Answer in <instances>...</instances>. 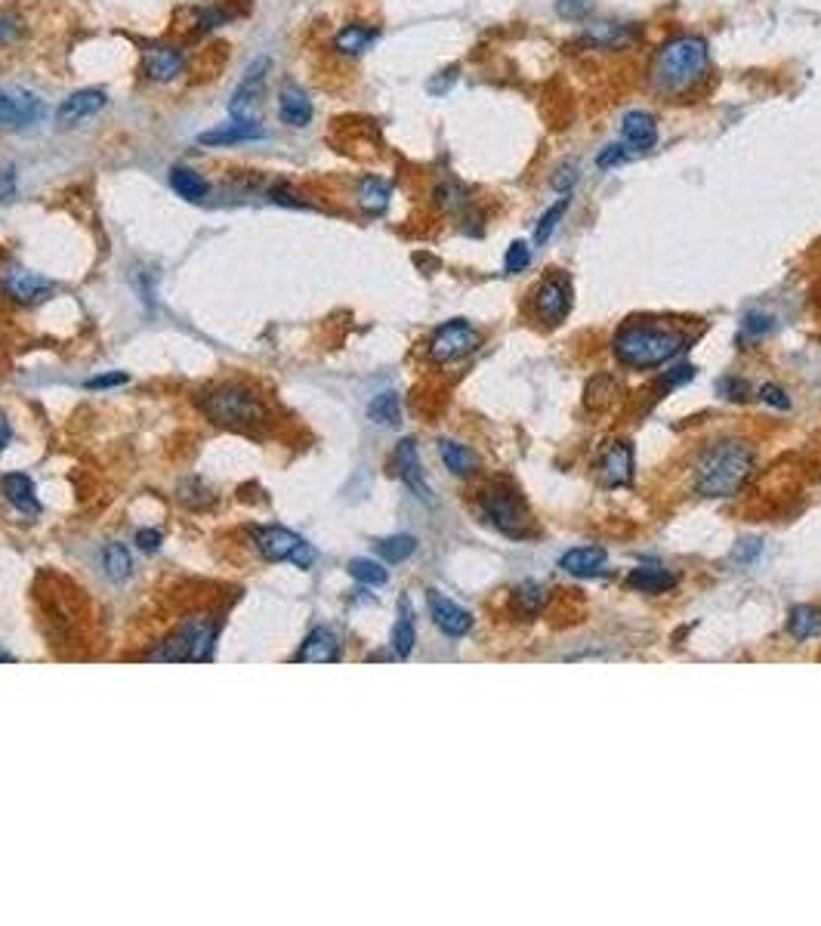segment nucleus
Returning a JSON list of instances; mask_svg holds the SVG:
<instances>
[{
  "mask_svg": "<svg viewBox=\"0 0 821 926\" xmlns=\"http://www.w3.org/2000/svg\"><path fill=\"white\" fill-rule=\"evenodd\" d=\"M414 550H417V541L411 538V534H396V538H386V541L377 544V553L386 562H405Z\"/></svg>",
  "mask_w": 821,
  "mask_h": 926,
  "instance_id": "c9c22d12",
  "label": "nucleus"
},
{
  "mask_svg": "<svg viewBox=\"0 0 821 926\" xmlns=\"http://www.w3.org/2000/svg\"><path fill=\"white\" fill-rule=\"evenodd\" d=\"M571 303H575V284L562 269L544 275L538 288L531 291V309L544 325H562L571 312Z\"/></svg>",
  "mask_w": 821,
  "mask_h": 926,
  "instance_id": "6e6552de",
  "label": "nucleus"
},
{
  "mask_svg": "<svg viewBox=\"0 0 821 926\" xmlns=\"http://www.w3.org/2000/svg\"><path fill=\"white\" fill-rule=\"evenodd\" d=\"M368 417H371L377 426H399V420H402L399 396H396V393H380V396L368 405Z\"/></svg>",
  "mask_w": 821,
  "mask_h": 926,
  "instance_id": "72a5a7b5",
  "label": "nucleus"
},
{
  "mask_svg": "<svg viewBox=\"0 0 821 926\" xmlns=\"http://www.w3.org/2000/svg\"><path fill=\"white\" fill-rule=\"evenodd\" d=\"M183 68H186V56L173 44H152L142 53V71H146V78L152 81H173L183 75Z\"/></svg>",
  "mask_w": 821,
  "mask_h": 926,
  "instance_id": "dca6fc26",
  "label": "nucleus"
},
{
  "mask_svg": "<svg viewBox=\"0 0 821 926\" xmlns=\"http://www.w3.org/2000/svg\"><path fill=\"white\" fill-rule=\"evenodd\" d=\"M575 183H578V164H571V161L562 164V167L556 170V176L550 180V186H553L556 192H562V195H568Z\"/></svg>",
  "mask_w": 821,
  "mask_h": 926,
  "instance_id": "37998d69",
  "label": "nucleus"
},
{
  "mask_svg": "<svg viewBox=\"0 0 821 926\" xmlns=\"http://www.w3.org/2000/svg\"><path fill=\"white\" fill-rule=\"evenodd\" d=\"M788 633L797 639V643H809V639H815L821 633V609H815V605H797V609H791Z\"/></svg>",
  "mask_w": 821,
  "mask_h": 926,
  "instance_id": "cd10ccee",
  "label": "nucleus"
},
{
  "mask_svg": "<svg viewBox=\"0 0 821 926\" xmlns=\"http://www.w3.org/2000/svg\"><path fill=\"white\" fill-rule=\"evenodd\" d=\"M396 473H399V479L420 497V501H426V504H433V488H430V482H426V473H423V463H420V454H417V445H414V439H402L399 445H396Z\"/></svg>",
  "mask_w": 821,
  "mask_h": 926,
  "instance_id": "4468645a",
  "label": "nucleus"
},
{
  "mask_svg": "<svg viewBox=\"0 0 821 926\" xmlns=\"http://www.w3.org/2000/svg\"><path fill=\"white\" fill-rule=\"evenodd\" d=\"M627 584L639 593H667L676 584V575L667 572L661 565H639L630 572Z\"/></svg>",
  "mask_w": 821,
  "mask_h": 926,
  "instance_id": "bb28decb",
  "label": "nucleus"
},
{
  "mask_svg": "<svg viewBox=\"0 0 821 926\" xmlns=\"http://www.w3.org/2000/svg\"><path fill=\"white\" fill-rule=\"evenodd\" d=\"M686 346H689V337L683 331L664 328V325H655V322H630L612 340L615 359L627 368H636V371L661 368L664 362L676 359Z\"/></svg>",
  "mask_w": 821,
  "mask_h": 926,
  "instance_id": "7ed1b4c3",
  "label": "nucleus"
},
{
  "mask_svg": "<svg viewBox=\"0 0 821 926\" xmlns=\"http://www.w3.org/2000/svg\"><path fill=\"white\" fill-rule=\"evenodd\" d=\"M0 661H4V664H13L16 658H13L10 652H4V649H0Z\"/></svg>",
  "mask_w": 821,
  "mask_h": 926,
  "instance_id": "603ef678",
  "label": "nucleus"
},
{
  "mask_svg": "<svg viewBox=\"0 0 821 926\" xmlns=\"http://www.w3.org/2000/svg\"><path fill=\"white\" fill-rule=\"evenodd\" d=\"M10 423H7V417H4V411H0V454H4V448L10 445Z\"/></svg>",
  "mask_w": 821,
  "mask_h": 926,
  "instance_id": "3c124183",
  "label": "nucleus"
},
{
  "mask_svg": "<svg viewBox=\"0 0 821 926\" xmlns=\"http://www.w3.org/2000/svg\"><path fill=\"white\" fill-rule=\"evenodd\" d=\"M251 139H266V130L260 121H232L217 130H207L198 136V146L217 149V146H235V142H251Z\"/></svg>",
  "mask_w": 821,
  "mask_h": 926,
  "instance_id": "aec40b11",
  "label": "nucleus"
},
{
  "mask_svg": "<svg viewBox=\"0 0 821 926\" xmlns=\"http://www.w3.org/2000/svg\"><path fill=\"white\" fill-rule=\"evenodd\" d=\"M161 541H164V534H161L158 528H142V531H136V544H139L142 553H155V550L161 547Z\"/></svg>",
  "mask_w": 821,
  "mask_h": 926,
  "instance_id": "49530a36",
  "label": "nucleus"
},
{
  "mask_svg": "<svg viewBox=\"0 0 821 926\" xmlns=\"http://www.w3.org/2000/svg\"><path fill=\"white\" fill-rule=\"evenodd\" d=\"M0 491L10 501V507H16L22 516H41V504L38 494H34V482L25 473H7L0 479Z\"/></svg>",
  "mask_w": 821,
  "mask_h": 926,
  "instance_id": "b1692460",
  "label": "nucleus"
},
{
  "mask_svg": "<svg viewBox=\"0 0 821 926\" xmlns=\"http://www.w3.org/2000/svg\"><path fill=\"white\" fill-rule=\"evenodd\" d=\"M167 180H170V189L180 195L183 201H204L210 195V183L204 180V176L195 167L176 164V167H170Z\"/></svg>",
  "mask_w": 821,
  "mask_h": 926,
  "instance_id": "a878e982",
  "label": "nucleus"
},
{
  "mask_svg": "<svg viewBox=\"0 0 821 926\" xmlns=\"http://www.w3.org/2000/svg\"><path fill=\"white\" fill-rule=\"evenodd\" d=\"M479 513L482 519L497 528L507 538H516V541H525L534 534V519H531V510L525 507V501L519 497L516 488L497 482L491 488L482 491L479 497Z\"/></svg>",
  "mask_w": 821,
  "mask_h": 926,
  "instance_id": "423d86ee",
  "label": "nucleus"
},
{
  "mask_svg": "<svg viewBox=\"0 0 821 926\" xmlns=\"http://www.w3.org/2000/svg\"><path fill=\"white\" fill-rule=\"evenodd\" d=\"M105 105H109V93L99 90V87H84V90H75L68 99H62V105L56 109V124L62 130L68 127H78L84 124L87 118L99 115Z\"/></svg>",
  "mask_w": 821,
  "mask_h": 926,
  "instance_id": "f8f14e48",
  "label": "nucleus"
},
{
  "mask_svg": "<svg viewBox=\"0 0 821 926\" xmlns=\"http://www.w3.org/2000/svg\"><path fill=\"white\" fill-rule=\"evenodd\" d=\"M482 346V331H476L467 318H451L442 328H436V334L430 337V359L436 365H451V362H460L473 355L476 349Z\"/></svg>",
  "mask_w": 821,
  "mask_h": 926,
  "instance_id": "0eeeda50",
  "label": "nucleus"
},
{
  "mask_svg": "<svg viewBox=\"0 0 821 926\" xmlns=\"http://www.w3.org/2000/svg\"><path fill=\"white\" fill-rule=\"evenodd\" d=\"M198 408L207 414V420L229 426V430H257L269 423V408L257 389L247 383H220L207 389L198 399Z\"/></svg>",
  "mask_w": 821,
  "mask_h": 926,
  "instance_id": "20e7f679",
  "label": "nucleus"
},
{
  "mask_svg": "<svg viewBox=\"0 0 821 926\" xmlns=\"http://www.w3.org/2000/svg\"><path fill=\"white\" fill-rule=\"evenodd\" d=\"M130 377L124 371H115V374H102V377H90L87 380V389H109V386H121L127 383Z\"/></svg>",
  "mask_w": 821,
  "mask_h": 926,
  "instance_id": "de8ad7c7",
  "label": "nucleus"
},
{
  "mask_svg": "<svg viewBox=\"0 0 821 926\" xmlns=\"http://www.w3.org/2000/svg\"><path fill=\"white\" fill-rule=\"evenodd\" d=\"M695 377V368L692 365H676V368H670V371H664L661 377H658V389H680L683 383H689Z\"/></svg>",
  "mask_w": 821,
  "mask_h": 926,
  "instance_id": "a19ab883",
  "label": "nucleus"
},
{
  "mask_svg": "<svg viewBox=\"0 0 821 926\" xmlns=\"http://www.w3.org/2000/svg\"><path fill=\"white\" fill-rule=\"evenodd\" d=\"M627 158H630V155L624 152V146H605V149L599 152L596 164H599V170H612V167L624 164Z\"/></svg>",
  "mask_w": 821,
  "mask_h": 926,
  "instance_id": "a18cd8bd",
  "label": "nucleus"
},
{
  "mask_svg": "<svg viewBox=\"0 0 821 926\" xmlns=\"http://www.w3.org/2000/svg\"><path fill=\"white\" fill-rule=\"evenodd\" d=\"M22 38V19L10 10H0V47H10Z\"/></svg>",
  "mask_w": 821,
  "mask_h": 926,
  "instance_id": "ea45409f",
  "label": "nucleus"
},
{
  "mask_svg": "<svg viewBox=\"0 0 821 926\" xmlns=\"http://www.w3.org/2000/svg\"><path fill=\"white\" fill-rule=\"evenodd\" d=\"M220 636V618L213 615H192L186 618L180 627H176L164 643H158L155 649H149L146 661H158V664H195V661H210L213 658V646H217Z\"/></svg>",
  "mask_w": 821,
  "mask_h": 926,
  "instance_id": "39448f33",
  "label": "nucleus"
},
{
  "mask_svg": "<svg viewBox=\"0 0 821 926\" xmlns=\"http://www.w3.org/2000/svg\"><path fill=\"white\" fill-rule=\"evenodd\" d=\"M0 288H4V294L13 303H22V306L44 303V300H50L56 294L53 281H47L44 275L31 272V269H19V266H13V269H7L4 275H0Z\"/></svg>",
  "mask_w": 821,
  "mask_h": 926,
  "instance_id": "9b49d317",
  "label": "nucleus"
},
{
  "mask_svg": "<svg viewBox=\"0 0 821 926\" xmlns=\"http://www.w3.org/2000/svg\"><path fill=\"white\" fill-rule=\"evenodd\" d=\"M349 575L359 584H365V587H383L389 581V572L380 562H374V559H352L349 562Z\"/></svg>",
  "mask_w": 821,
  "mask_h": 926,
  "instance_id": "f704fd0d",
  "label": "nucleus"
},
{
  "mask_svg": "<svg viewBox=\"0 0 821 926\" xmlns=\"http://www.w3.org/2000/svg\"><path fill=\"white\" fill-rule=\"evenodd\" d=\"M389 198H392L389 183L380 180V176H365V180L359 183V204L371 213V217H377V213H383L389 207Z\"/></svg>",
  "mask_w": 821,
  "mask_h": 926,
  "instance_id": "2f4dec72",
  "label": "nucleus"
},
{
  "mask_svg": "<svg viewBox=\"0 0 821 926\" xmlns=\"http://www.w3.org/2000/svg\"><path fill=\"white\" fill-rule=\"evenodd\" d=\"M720 389H723V393H732L729 399H738V402L747 399V386L738 383V380H732V377H729V380H720Z\"/></svg>",
  "mask_w": 821,
  "mask_h": 926,
  "instance_id": "8fccbe9b",
  "label": "nucleus"
},
{
  "mask_svg": "<svg viewBox=\"0 0 821 926\" xmlns=\"http://www.w3.org/2000/svg\"><path fill=\"white\" fill-rule=\"evenodd\" d=\"M556 13L565 22H584L593 13V0H556Z\"/></svg>",
  "mask_w": 821,
  "mask_h": 926,
  "instance_id": "58836bf2",
  "label": "nucleus"
},
{
  "mask_svg": "<svg viewBox=\"0 0 821 926\" xmlns=\"http://www.w3.org/2000/svg\"><path fill=\"white\" fill-rule=\"evenodd\" d=\"M710 75V50L698 34H676L664 41L649 65V84L664 99H680L698 90Z\"/></svg>",
  "mask_w": 821,
  "mask_h": 926,
  "instance_id": "f257e3e1",
  "label": "nucleus"
},
{
  "mask_svg": "<svg viewBox=\"0 0 821 926\" xmlns=\"http://www.w3.org/2000/svg\"><path fill=\"white\" fill-rule=\"evenodd\" d=\"M757 553H760V541H738V547L732 553V562H751Z\"/></svg>",
  "mask_w": 821,
  "mask_h": 926,
  "instance_id": "09e8293b",
  "label": "nucleus"
},
{
  "mask_svg": "<svg viewBox=\"0 0 821 926\" xmlns=\"http://www.w3.org/2000/svg\"><path fill=\"white\" fill-rule=\"evenodd\" d=\"M269 71H272V59H266V56H260L247 65L241 84L235 87V93L229 99V115L235 121H257V115L263 109V99H266Z\"/></svg>",
  "mask_w": 821,
  "mask_h": 926,
  "instance_id": "9d476101",
  "label": "nucleus"
},
{
  "mask_svg": "<svg viewBox=\"0 0 821 926\" xmlns=\"http://www.w3.org/2000/svg\"><path fill=\"white\" fill-rule=\"evenodd\" d=\"M754 448L744 439H723L710 445L692 470V485L701 497H732L754 473Z\"/></svg>",
  "mask_w": 821,
  "mask_h": 926,
  "instance_id": "f03ea898",
  "label": "nucleus"
},
{
  "mask_svg": "<svg viewBox=\"0 0 821 926\" xmlns=\"http://www.w3.org/2000/svg\"><path fill=\"white\" fill-rule=\"evenodd\" d=\"M621 136L633 152H649L658 142V124L649 112H627L621 118Z\"/></svg>",
  "mask_w": 821,
  "mask_h": 926,
  "instance_id": "4be33fe9",
  "label": "nucleus"
},
{
  "mask_svg": "<svg viewBox=\"0 0 821 926\" xmlns=\"http://www.w3.org/2000/svg\"><path fill=\"white\" fill-rule=\"evenodd\" d=\"M599 482L605 488H624L633 479V448L627 442H609L599 457Z\"/></svg>",
  "mask_w": 821,
  "mask_h": 926,
  "instance_id": "ddd939ff",
  "label": "nucleus"
},
{
  "mask_svg": "<svg viewBox=\"0 0 821 926\" xmlns=\"http://www.w3.org/2000/svg\"><path fill=\"white\" fill-rule=\"evenodd\" d=\"M772 328H775V318L766 315V312H747V315H744V331L751 334V337H763V334H769Z\"/></svg>",
  "mask_w": 821,
  "mask_h": 926,
  "instance_id": "79ce46f5",
  "label": "nucleus"
},
{
  "mask_svg": "<svg viewBox=\"0 0 821 926\" xmlns=\"http://www.w3.org/2000/svg\"><path fill=\"white\" fill-rule=\"evenodd\" d=\"M254 547L263 559L269 562H294L297 568H309L315 559V550L300 538V534L288 531V528H257L254 531Z\"/></svg>",
  "mask_w": 821,
  "mask_h": 926,
  "instance_id": "1a4fd4ad",
  "label": "nucleus"
},
{
  "mask_svg": "<svg viewBox=\"0 0 821 926\" xmlns=\"http://www.w3.org/2000/svg\"><path fill=\"white\" fill-rule=\"evenodd\" d=\"M439 454H442V463H445V467H448L454 476H470V473H476V467H479L476 451H470L467 445H460V442H442V445H439Z\"/></svg>",
  "mask_w": 821,
  "mask_h": 926,
  "instance_id": "c756f323",
  "label": "nucleus"
},
{
  "mask_svg": "<svg viewBox=\"0 0 821 926\" xmlns=\"http://www.w3.org/2000/svg\"><path fill=\"white\" fill-rule=\"evenodd\" d=\"M414 643H417L414 612H411V602L402 596V602H399V624H396V630H392V649H396L399 658H408L414 652Z\"/></svg>",
  "mask_w": 821,
  "mask_h": 926,
  "instance_id": "c85d7f7f",
  "label": "nucleus"
},
{
  "mask_svg": "<svg viewBox=\"0 0 821 926\" xmlns=\"http://www.w3.org/2000/svg\"><path fill=\"white\" fill-rule=\"evenodd\" d=\"M531 266V244L528 241H513L510 247H507V254H504V269H507V275H519V272H525Z\"/></svg>",
  "mask_w": 821,
  "mask_h": 926,
  "instance_id": "4c0bfd02",
  "label": "nucleus"
},
{
  "mask_svg": "<svg viewBox=\"0 0 821 926\" xmlns=\"http://www.w3.org/2000/svg\"><path fill=\"white\" fill-rule=\"evenodd\" d=\"M312 102L297 84H284L278 93V121L288 127H306L312 124Z\"/></svg>",
  "mask_w": 821,
  "mask_h": 926,
  "instance_id": "5701e85b",
  "label": "nucleus"
},
{
  "mask_svg": "<svg viewBox=\"0 0 821 926\" xmlns=\"http://www.w3.org/2000/svg\"><path fill=\"white\" fill-rule=\"evenodd\" d=\"M102 572L112 584H121L130 578L133 572V559H130V550L124 544H109L102 550Z\"/></svg>",
  "mask_w": 821,
  "mask_h": 926,
  "instance_id": "7c9ffc66",
  "label": "nucleus"
},
{
  "mask_svg": "<svg viewBox=\"0 0 821 926\" xmlns=\"http://www.w3.org/2000/svg\"><path fill=\"white\" fill-rule=\"evenodd\" d=\"M609 565V553L602 547H575L559 559V568L575 578H596Z\"/></svg>",
  "mask_w": 821,
  "mask_h": 926,
  "instance_id": "412c9836",
  "label": "nucleus"
},
{
  "mask_svg": "<svg viewBox=\"0 0 821 926\" xmlns=\"http://www.w3.org/2000/svg\"><path fill=\"white\" fill-rule=\"evenodd\" d=\"M426 602H430V615H433V624L445 633V636H467L470 630H473V615L463 609V605H457V602H451L448 596H442L439 590H430V596H426Z\"/></svg>",
  "mask_w": 821,
  "mask_h": 926,
  "instance_id": "2eb2a0df",
  "label": "nucleus"
},
{
  "mask_svg": "<svg viewBox=\"0 0 821 926\" xmlns=\"http://www.w3.org/2000/svg\"><path fill=\"white\" fill-rule=\"evenodd\" d=\"M44 115V105L31 93H4L0 90V124L4 127H28Z\"/></svg>",
  "mask_w": 821,
  "mask_h": 926,
  "instance_id": "a211bd4d",
  "label": "nucleus"
},
{
  "mask_svg": "<svg viewBox=\"0 0 821 926\" xmlns=\"http://www.w3.org/2000/svg\"><path fill=\"white\" fill-rule=\"evenodd\" d=\"M639 41V28L636 25H624V22H593L584 31V44H590L593 50H627Z\"/></svg>",
  "mask_w": 821,
  "mask_h": 926,
  "instance_id": "f3484780",
  "label": "nucleus"
},
{
  "mask_svg": "<svg viewBox=\"0 0 821 926\" xmlns=\"http://www.w3.org/2000/svg\"><path fill=\"white\" fill-rule=\"evenodd\" d=\"M377 28L374 25H365V22H352V25H343L334 38V50L340 56H362L374 41H377Z\"/></svg>",
  "mask_w": 821,
  "mask_h": 926,
  "instance_id": "393cba45",
  "label": "nucleus"
},
{
  "mask_svg": "<svg viewBox=\"0 0 821 926\" xmlns=\"http://www.w3.org/2000/svg\"><path fill=\"white\" fill-rule=\"evenodd\" d=\"M760 399H763L766 405L778 408V411H788V408H791V399H788V393H784L781 386H772V383L760 386Z\"/></svg>",
  "mask_w": 821,
  "mask_h": 926,
  "instance_id": "c03bdc74",
  "label": "nucleus"
},
{
  "mask_svg": "<svg viewBox=\"0 0 821 926\" xmlns=\"http://www.w3.org/2000/svg\"><path fill=\"white\" fill-rule=\"evenodd\" d=\"M547 605V587L538 581H525L513 590V609L519 615H538Z\"/></svg>",
  "mask_w": 821,
  "mask_h": 926,
  "instance_id": "473e14b6",
  "label": "nucleus"
},
{
  "mask_svg": "<svg viewBox=\"0 0 821 926\" xmlns=\"http://www.w3.org/2000/svg\"><path fill=\"white\" fill-rule=\"evenodd\" d=\"M565 213H568V198H559V201H556V204L544 213V217H541L538 229H534V241H538V244H547V241H550V235L559 229V220L565 217Z\"/></svg>",
  "mask_w": 821,
  "mask_h": 926,
  "instance_id": "e433bc0d",
  "label": "nucleus"
},
{
  "mask_svg": "<svg viewBox=\"0 0 821 926\" xmlns=\"http://www.w3.org/2000/svg\"><path fill=\"white\" fill-rule=\"evenodd\" d=\"M294 661H300V664H334V661H340V639H337V633L328 630V627H315L303 639V646L294 655Z\"/></svg>",
  "mask_w": 821,
  "mask_h": 926,
  "instance_id": "6ab92c4d",
  "label": "nucleus"
}]
</instances>
